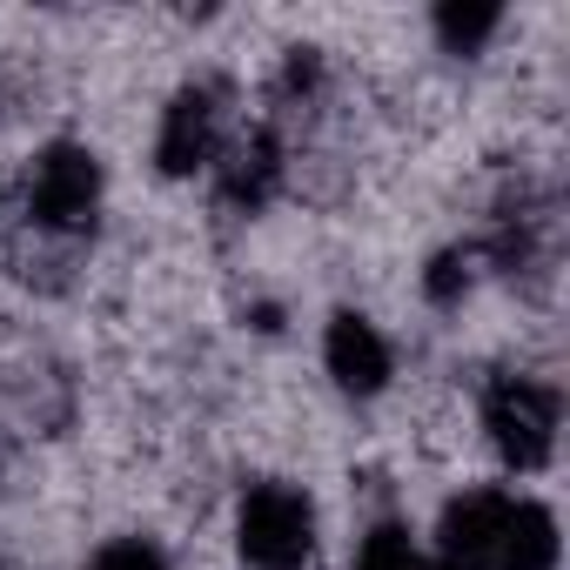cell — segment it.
<instances>
[{
    "label": "cell",
    "instance_id": "obj_11",
    "mask_svg": "<svg viewBox=\"0 0 570 570\" xmlns=\"http://www.w3.org/2000/svg\"><path fill=\"white\" fill-rule=\"evenodd\" d=\"M463 289H470V255H463V248H443V255L423 268V296H430L436 309H450Z\"/></svg>",
    "mask_w": 570,
    "mask_h": 570
},
{
    "label": "cell",
    "instance_id": "obj_4",
    "mask_svg": "<svg viewBox=\"0 0 570 570\" xmlns=\"http://www.w3.org/2000/svg\"><path fill=\"white\" fill-rule=\"evenodd\" d=\"M510 510H517V497L497 490V483L450 497V510H443V523H436V557H430L423 570H497Z\"/></svg>",
    "mask_w": 570,
    "mask_h": 570
},
{
    "label": "cell",
    "instance_id": "obj_8",
    "mask_svg": "<svg viewBox=\"0 0 570 570\" xmlns=\"http://www.w3.org/2000/svg\"><path fill=\"white\" fill-rule=\"evenodd\" d=\"M557 550H563L557 543V510L517 497L510 530H503V550H497V570H557Z\"/></svg>",
    "mask_w": 570,
    "mask_h": 570
},
{
    "label": "cell",
    "instance_id": "obj_9",
    "mask_svg": "<svg viewBox=\"0 0 570 570\" xmlns=\"http://www.w3.org/2000/svg\"><path fill=\"white\" fill-rule=\"evenodd\" d=\"M497 28H503V8H497V0H443V8H436V41H443L450 55H476Z\"/></svg>",
    "mask_w": 570,
    "mask_h": 570
},
{
    "label": "cell",
    "instance_id": "obj_2",
    "mask_svg": "<svg viewBox=\"0 0 570 570\" xmlns=\"http://www.w3.org/2000/svg\"><path fill=\"white\" fill-rule=\"evenodd\" d=\"M557 390L537 383V376H503L490 396H483V430H490V450L517 470V476H537L550 470L557 456Z\"/></svg>",
    "mask_w": 570,
    "mask_h": 570
},
{
    "label": "cell",
    "instance_id": "obj_12",
    "mask_svg": "<svg viewBox=\"0 0 570 570\" xmlns=\"http://www.w3.org/2000/svg\"><path fill=\"white\" fill-rule=\"evenodd\" d=\"M88 570H168V557L148 543V537H115V543H101L95 550V563Z\"/></svg>",
    "mask_w": 570,
    "mask_h": 570
},
{
    "label": "cell",
    "instance_id": "obj_1",
    "mask_svg": "<svg viewBox=\"0 0 570 570\" xmlns=\"http://www.w3.org/2000/svg\"><path fill=\"white\" fill-rule=\"evenodd\" d=\"M242 570H309L316 557V503L296 483H255L235 517Z\"/></svg>",
    "mask_w": 570,
    "mask_h": 570
},
{
    "label": "cell",
    "instance_id": "obj_3",
    "mask_svg": "<svg viewBox=\"0 0 570 570\" xmlns=\"http://www.w3.org/2000/svg\"><path fill=\"white\" fill-rule=\"evenodd\" d=\"M101 208V161L81 141H48L28 168V228L35 235H81Z\"/></svg>",
    "mask_w": 570,
    "mask_h": 570
},
{
    "label": "cell",
    "instance_id": "obj_5",
    "mask_svg": "<svg viewBox=\"0 0 570 570\" xmlns=\"http://www.w3.org/2000/svg\"><path fill=\"white\" fill-rule=\"evenodd\" d=\"M222 155V95L208 81L181 88L161 108V135H155V168L161 175H195Z\"/></svg>",
    "mask_w": 570,
    "mask_h": 570
},
{
    "label": "cell",
    "instance_id": "obj_6",
    "mask_svg": "<svg viewBox=\"0 0 570 570\" xmlns=\"http://www.w3.org/2000/svg\"><path fill=\"white\" fill-rule=\"evenodd\" d=\"M323 363H330V376H336V390H343V396H383V390H390V376H396V356H390L383 330H376L370 316H356V309L330 316Z\"/></svg>",
    "mask_w": 570,
    "mask_h": 570
},
{
    "label": "cell",
    "instance_id": "obj_10",
    "mask_svg": "<svg viewBox=\"0 0 570 570\" xmlns=\"http://www.w3.org/2000/svg\"><path fill=\"white\" fill-rule=\"evenodd\" d=\"M350 570H423V550H416V537H410V523H370L363 530V543H356V563Z\"/></svg>",
    "mask_w": 570,
    "mask_h": 570
},
{
    "label": "cell",
    "instance_id": "obj_7",
    "mask_svg": "<svg viewBox=\"0 0 570 570\" xmlns=\"http://www.w3.org/2000/svg\"><path fill=\"white\" fill-rule=\"evenodd\" d=\"M275 181H282V141H275L268 128H262L248 148H235V155L222 161V202H228V208H248V215H255V208L275 195Z\"/></svg>",
    "mask_w": 570,
    "mask_h": 570
}]
</instances>
